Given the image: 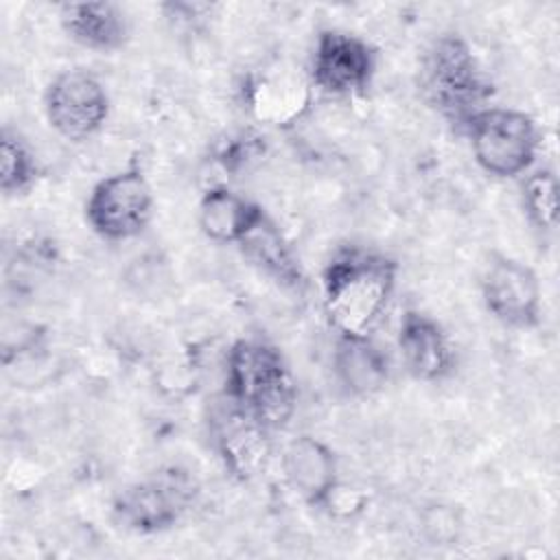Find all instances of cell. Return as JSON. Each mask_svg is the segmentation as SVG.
Returning a JSON list of instances; mask_svg holds the SVG:
<instances>
[{"instance_id": "4", "label": "cell", "mask_w": 560, "mask_h": 560, "mask_svg": "<svg viewBox=\"0 0 560 560\" xmlns=\"http://www.w3.org/2000/svg\"><path fill=\"white\" fill-rule=\"evenodd\" d=\"M477 164L494 177L525 173L538 151V129L532 116L518 109L486 107L468 125Z\"/></svg>"}, {"instance_id": "17", "label": "cell", "mask_w": 560, "mask_h": 560, "mask_svg": "<svg viewBox=\"0 0 560 560\" xmlns=\"http://www.w3.org/2000/svg\"><path fill=\"white\" fill-rule=\"evenodd\" d=\"M243 254L256 262L265 273L276 278L284 287H300L304 276L302 269L284 241L282 232L276 228V223L262 214L260 221L245 234V238L238 243Z\"/></svg>"}, {"instance_id": "6", "label": "cell", "mask_w": 560, "mask_h": 560, "mask_svg": "<svg viewBox=\"0 0 560 560\" xmlns=\"http://www.w3.org/2000/svg\"><path fill=\"white\" fill-rule=\"evenodd\" d=\"M151 214L153 192L144 173L136 166L101 179L85 201L90 228L107 241L138 236L149 225Z\"/></svg>"}, {"instance_id": "1", "label": "cell", "mask_w": 560, "mask_h": 560, "mask_svg": "<svg viewBox=\"0 0 560 560\" xmlns=\"http://www.w3.org/2000/svg\"><path fill=\"white\" fill-rule=\"evenodd\" d=\"M394 258L348 245L337 249L324 267V311L339 335L370 337L396 289Z\"/></svg>"}, {"instance_id": "3", "label": "cell", "mask_w": 560, "mask_h": 560, "mask_svg": "<svg viewBox=\"0 0 560 560\" xmlns=\"http://www.w3.org/2000/svg\"><path fill=\"white\" fill-rule=\"evenodd\" d=\"M422 90L451 122L466 127L492 96V81L459 35L440 37L422 63Z\"/></svg>"}, {"instance_id": "2", "label": "cell", "mask_w": 560, "mask_h": 560, "mask_svg": "<svg viewBox=\"0 0 560 560\" xmlns=\"http://www.w3.org/2000/svg\"><path fill=\"white\" fill-rule=\"evenodd\" d=\"M225 396L269 431L295 411V383L282 352L260 339H238L225 357Z\"/></svg>"}, {"instance_id": "18", "label": "cell", "mask_w": 560, "mask_h": 560, "mask_svg": "<svg viewBox=\"0 0 560 560\" xmlns=\"http://www.w3.org/2000/svg\"><path fill=\"white\" fill-rule=\"evenodd\" d=\"M37 179V162L20 133L2 129L0 136V190L22 195Z\"/></svg>"}, {"instance_id": "9", "label": "cell", "mask_w": 560, "mask_h": 560, "mask_svg": "<svg viewBox=\"0 0 560 560\" xmlns=\"http://www.w3.org/2000/svg\"><path fill=\"white\" fill-rule=\"evenodd\" d=\"M488 313L505 326L532 328L540 319V284L536 273L503 254H492L481 276Z\"/></svg>"}, {"instance_id": "12", "label": "cell", "mask_w": 560, "mask_h": 560, "mask_svg": "<svg viewBox=\"0 0 560 560\" xmlns=\"http://www.w3.org/2000/svg\"><path fill=\"white\" fill-rule=\"evenodd\" d=\"M282 470L289 486L311 505H322L337 481L335 453L313 435H300L284 448Z\"/></svg>"}, {"instance_id": "8", "label": "cell", "mask_w": 560, "mask_h": 560, "mask_svg": "<svg viewBox=\"0 0 560 560\" xmlns=\"http://www.w3.org/2000/svg\"><path fill=\"white\" fill-rule=\"evenodd\" d=\"M376 70L374 48L346 31H322L311 59V81L337 96L361 94Z\"/></svg>"}, {"instance_id": "13", "label": "cell", "mask_w": 560, "mask_h": 560, "mask_svg": "<svg viewBox=\"0 0 560 560\" xmlns=\"http://www.w3.org/2000/svg\"><path fill=\"white\" fill-rule=\"evenodd\" d=\"M247 103L258 120L287 127L308 109L311 88L295 70H271L249 83Z\"/></svg>"}, {"instance_id": "11", "label": "cell", "mask_w": 560, "mask_h": 560, "mask_svg": "<svg viewBox=\"0 0 560 560\" xmlns=\"http://www.w3.org/2000/svg\"><path fill=\"white\" fill-rule=\"evenodd\" d=\"M398 348L407 372L418 381H440L455 363L444 328L420 311H407L398 328Z\"/></svg>"}, {"instance_id": "10", "label": "cell", "mask_w": 560, "mask_h": 560, "mask_svg": "<svg viewBox=\"0 0 560 560\" xmlns=\"http://www.w3.org/2000/svg\"><path fill=\"white\" fill-rule=\"evenodd\" d=\"M210 433L225 468L241 481L258 477L269 462V429L225 396L212 416Z\"/></svg>"}, {"instance_id": "16", "label": "cell", "mask_w": 560, "mask_h": 560, "mask_svg": "<svg viewBox=\"0 0 560 560\" xmlns=\"http://www.w3.org/2000/svg\"><path fill=\"white\" fill-rule=\"evenodd\" d=\"M332 363L339 381L352 394H374L389 376L387 357L370 341V337L339 335Z\"/></svg>"}, {"instance_id": "15", "label": "cell", "mask_w": 560, "mask_h": 560, "mask_svg": "<svg viewBox=\"0 0 560 560\" xmlns=\"http://www.w3.org/2000/svg\"><path fill=\"white\" fill-rule=\"evenodd\" d=\"M262 214L258 203L225 186L208 188L199 201L201 232L217 243L238 245Z\"/></svg>"}, {"instance_id": "7", "label": "cell", "mask_w": 560, "mask_h": 560, "mask_svg": "<svg viewBox=\"0 0 560 560\" xmlns=\"http://www.w3.org/2000/svg\"><path fill=\"white\" fill-rule=\"evenodd\" d=\"M109 114L103 83L88 70H66L46 90V116L66 140H85L96 133Z\"/></svg>"}, {"instance_id": "5", "label": "cell", "mask_w": 560, "mask_h": 560, "mask_svg": "<svg viewBox=\"0 0 560 560\" xmlns=\"http://www.w3.org/2000/svg\"><path fill=\"white\" fill-rule=\"evenodd\" d=\"M195 494L197 486L186 470L166 468L127 486L114 501V516L129 532L158 534L184 516Z\"/></svg>"}, {"instance_id": "19", "label": "cell", "mask_w": 560, "mask_h": 560, "mask_svg": "<svg viewBox=\"0 0 560 560\" xmlns=\"http://www.w3.org/2000/svg\"><path fill=\"white\" fill-rule=\"evenodd\" d=\"M523 208L536 228L553 230L558 225L560 203H558V179L553 171L540 168L525 179Z\"/></svg>"}, {"instance_id": "14", "label": "cell", "mask_w": 560, "mask_h": 560, "mask_svg": "<svg viewBox=\"0 0 560 560\" xmlns=\"http://www.w3.org/2000/svg\"><path fill=\"white\" fill-rule=\"evenodd\" d=\"M61 26L77 44L109 52L125 46L129 24L118 4L112 2H72L61 7Z\"/></svg>"}]
</instances>
